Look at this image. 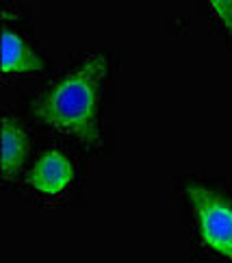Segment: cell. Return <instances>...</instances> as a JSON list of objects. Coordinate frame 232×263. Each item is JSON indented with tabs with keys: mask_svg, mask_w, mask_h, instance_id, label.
I'll return each mask as SVG.
<instances>
[{
	"mask_svg": "<svg viewBox=\"0 0 232 263\" xmlns=\"http://www.w3.org/2000/svg\"><path fill=\"white\" fill-rule=\"evenodd\" d=\"M104 74L107 59L94 54L33 100V114L61 133L78 137L85 144H98V87Z\"/></svg>",
	"mask_w": 232,
	"mask_h": 263,
	"instance_id": "6da1fadb",
	"label": "cell"
},
{
	"mask_svg": "<svg viewBox=\"0 0 232 263\" xmlns=\"http://www.w3.org/2000/svg\"><path fill=\"white\" fill-rule=\"evenodd\" d=\"M187 196L196 209L204 243L232 259V206L219 194L198 183L187 185Z\"/></svg>",
	"mask_w": 232,
	"mask_h": 263,
	"instance_id": "7a4b0ae2",
	"label": "cell"
},
{
	"mask_svg": "<svg viewBox=\"0 0 232 263\" xmlns=\"http://www.w3.org/2000/svg\"><path fill=\"white\" fill-rule=\"evenodd\" d=\"M74 167L70 159L59 150L44 153L29 172V183L44 196H57L72 183Z\"/></svg>",
	"mask_w": 232,
	"mask_h": 263,
	"instance_id": "3957f363",
	"label": "cell"
},
{
	"mask_svg": "<svg viewBox=\"0 0 232 263\" xmlns=\"http://www.w3.org/2000/svg\"><path fill=\"white\" fill-rule=\"evenodd\" d=\"M3 70L5 74L22 77L44 70V59L11 29L3 31Z\"/></svg>",
	"mask_w": 232,
	"mask_h": 263,
	"instance_id": "277c9868",
	"label": "cell"
},
{
	"mask_svg": "<svg viewBox=\"0 0 232 263\" xmlns=\"http://www.w3.org/2000/svg\"><path fill=\"white\" fill-rule=\"evenodd\" d=\"M29 155V137L9 118L3 122V174L13 178Z\"/></svg>",
	"mask_w": 232,
	"mask_h": 263,
	"instance_id": "5b68a950",
	"label": "cell"
},
{
	"mask_svg": "<svg viewBox=\"0 0 232 263\" xmlns=\"http://www.w3.org/2000/svg\"><path fill=\"white\" fill-rule=\"evenodd\" d=\"M208 3L221 26L232 35V0H208Z\"/></svg>",
	"mask_w": 232,
	"mask_h": 263,
	"instance_id": "8992f818",
	"label": "cell"
}]
</instances>
